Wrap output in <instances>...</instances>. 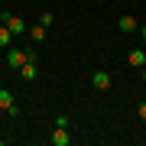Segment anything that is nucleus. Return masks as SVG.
<instances>
[{
  "label": "nucleus",
  "instance_id": "obj_11",
  "mask_svg": "<svg viewBox=\"0 0 146 146\" xmlns=\"http://www.w3.org/2000/svg\"><path fill=\"white\" fill-rule=\"evenodd\" d=\"M52 20H55V16H52V13H42V16H39V23H42V26H46V29H49V26H52Z\"/></svg>",
  "mask_w": 146,
  "mask_h": 146
},
{
  "label": "nucleus",
  "instance_id": "obj_3",
  "mask_svg": "<svg viewBox=\"0 0 146 146\" xmlns=\"http://www.w3.org/2000/svg\"><path fill=\"white\" fill-rule=\"evenodd\" d=\"M0 110H7L10 117H16L20 110H16V101H13V94L7 91V88H0Z\"/></svg>",
  "mask_w": 146,
  "mask_h": 146
},
{
  "label": "nucleus",
  "instance_id": "obj_2",
  "mask_svg": "<svg viewBox=\"0 0 146 146\" xmlns=\"http://www.w3.org/2000/svg\"><path fill=\"white\" fill-rule=\"evenodd\" d=\"M0 23H3V26L10 29L13 36H20V33H29V26L20 20V16H13V13H3V16H0Z\"/></svg>",
  "mask_w": 146,
  "mask_h": 146
},
{
  "label": "nucleus",
  "instance_id": "obj_6",
  "mask_svg": "<svg viewBox=\"0 0 146 146\" xmlns=\"http://www.w3.org/2000/svg\"><path fill=\"white\" fill-rule=\"evenodd\" d=\"M127 62H130L133 68H143L146 65V52H143V49H133V52L127 55Z\"/></svg>",
  "mask_w": 146,
  "mask_h": 146
},
{
  "label": "nucleus",
  "instance_id": "obj_13",
  "mask_svg": "<svg viewBox=\"0 0 146 146\" xmlns=\"http://www.w3.org/2000/svg\"><path fill=\"white\" fill-rule=\"evenodd\" d=\"M140 36H143V42H146V23H143V26H140Z\"/></svg>",
  "mask_w": 146,
  "mask_h": 146
},
{
  "label": "nucleus",
  "instance_id": "obj_10",
  "mask_svg": "<svg viewBox=\"0 0 146 146\" xmlns=\"http://www.w3.org/2000/svg\"><path fill=\"white\" fill-rule=\"evenodd\" d=\"M10 42H13V33L0 23V49H10Z\"/></svg>",
  "mask_w": 146,
  "mask_h": 146
},
{
  "label": "nucleus",
  "instance_id": "obj_5",
  "mask_svg": "<svg viewBox=\"0 0 146 146\" xmlns=\"http://www.w3.org/2000/svg\"><path fill=\"white\" fill-rule=\"evenodd\" d=\"M36 62H39V58H29V62H26V65L20 68V75H23V78H26V81H33V78H36V75H39V68H36Z\"/></svg>",
  "mask_w": 146,
  "mask_h": 146
},
{
  "label": "nucleus",
  "instance_id": "obj_4",
  "mask_svg": "<svg viewBox=\"0 0 146 146\" xmlns=\"http://www.w3.org/2000/svg\"><path fill=\"white\" fill-rule=\"evenodd\" d=\"M91 81H94V88H98V91H107V88H110V75L104 72V68H98Z\"/></svg>",
  "mask_w": 146,
  "mask_h": 146
},
{
  "label": "nucleus",
  "instance_id": "obj_8",
  "mask_svg": "<svg viewBox=\"0 0 146 146\" xmlns=\"http://www.w3.org/2000/svg\"><path fill=\"white\" fill-rule=\"evenodd\" d=\"M140 26H136V20L133 16H120V33H136Z\"/></svg>",
  "mask_w": 146,
  "mask_h": 146
},
{
  "label": "nucleus",
  "instance_id": "obj_12",
  "mask_svg": "<svg viewBox=\"0 0 146 146\" xmlns=\"http://www.w3.org/2000/svg\"><path fill=\"white\" fill-rule=\"evenodd\" d=\"M136 114H140V117L146 120V101H143V104H140V110H136Z\"/></svg>",
  "mask_w": 146,
  "mask_h": 146
},
{
  "label": "nucleus",
  "instance_id": "obj_9",
  "mask_svg": "<svg viewBox=\"0 0 146 146\" xmlns=\"http://www.w3.org/2000/svg\"><path fill=\"white\" fill-rule=\"evenodd\" d=\"M29 39H33V42H42V39H46V26H42V23L29 26Z\"/></svg>",
  "mask_w": 146,
  "mask_h": 146
},
{
  "label": "nucleus",
  "instance_id": "obj_7",
  "mask_svg": "<svg viewBox=\"0 0 146 146\" xmlns=\"http://www.w3.org/2000/svg\"><path fill=\"white\" fill-rule=\"evenodd\" d=\"M52 146H68V127H55V133H52Z\"/></svg>",
  "mask_w": 146,
  "mask_h": 146
},
{
  "label": "nucleus",
  "instance_id": "obj_14",
  "mask_svg": "<svg viewBox=\"0 0 146 146\" xmlns=\"http://www.w3.org/2000/svg\"><path fill=\"white\" fill-rule=\"evenodd\" d=\"M140 72H143V84H146V65H143V68H140Z\"/></svg>",
  "mask_w": 146,
  "mask_h": 146
},
{
  "label": "nucleus",
  "instance_id": "obj_1",
  "mask_svg": "<svg viewBox=\"0 0 146 146\" xmlns=\"http://www.w3.org/2000/svg\"><path fill=\"white\" fill-rule=\"evenodd\" d=\"M29 58H39V55L36 52H23V49H7V68H13V72L23 68Z\"/></svg>",
  "mask_w": 146,
  "mask_h": 146
}]
</instances>
